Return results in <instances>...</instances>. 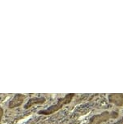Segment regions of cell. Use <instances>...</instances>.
Listing matches in <instances>:
<instances>
[{
    "label": "cell",
    "mask_w": 123,
    "mask_h": 124,
    "mask_svg": "<svg viewBox=\"0 0 123 124\" xmlns=\"http://www.w3.org/2000/svg\"><path fill=\"white\" fill-rule=\"evenodd\" d=\"M73 96H74L73 94H69V95L66 96L64 98L60 99L56 105H54V106L49 107L47 109H45V110L39 111L38 114H49L53 113V112H54V111H57L58 109H59L64 104H66V103H69L70 101H71V98H72Z\"/></svg>",
    "instance_id": "1"
},
{
    "label": "cell",
    "mask_w": 123,
    "mask_h": 124,
    "mask_svg": "<svg viewBox=\"0 0 123 124\" xmlns=\"http://www.w3.org/2000/svg\"><path fill=\"white\" fill-rule=\"evenodd\" d=\"M25 98L24 95L22 94H15L14 96V97L11 100L10 103H9V108L13 109L15 107H18L20 106H21L23 101H24Z\"/></svg>",
    "instance_id": "2"
},
{
    "label": "cell",
    "mask_w": 123,
    "mask_h": 124,
    "mask_svg": "<svg viewBox=\"0 0 123 124\" xmlns=\"http://www.w3.org/2000/svg\"><path fill=\"white\" fill-rule=\"evenodd\" d=\"M45 101V98L44 97H33L31 98L28 101V102L25 104L24 106V109H29V107L32 106L33 105H36V104H41V103H44Z\"/></svg>",
    "instance_id": "3"
},
{
    "label": "cell",
    "mask_w": 123,
    "mask_h": 124,
    "mask_svg": "<svg viewBox=\"0 0 123 124\" xmlns=\"http://www.w3.org/2000/svg\"><path fill=\"white\" fill-rule=\"evenodd\" d=\"M3 109L2 107H0V121H1L2 118H3Z\"/></svg>",
    "instance_id": "4"
}]
</instances>
